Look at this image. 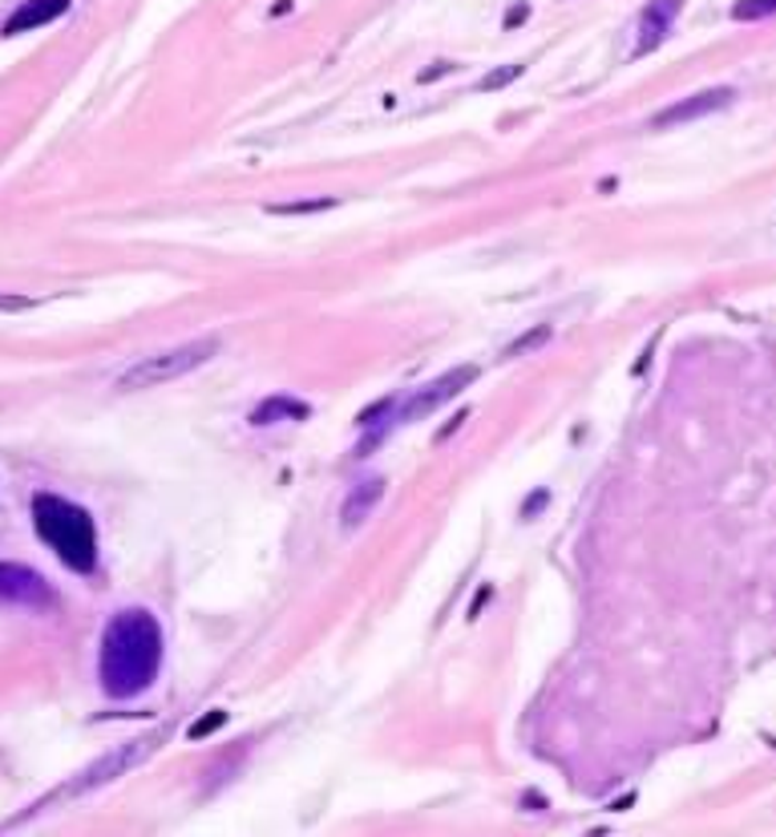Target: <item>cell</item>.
<instances>
[{
	"label": "cell",
	"mask_w": 776,
	"mask_h": 837,
	"mask_svg": "<svg viewBox=\"0 0 776 837\" xmlns=\"http://www.w3.org/2000/svg\"><path fill=\"white\" fill-rule=\"evenodd\" d=\"M33 527L69 571L90 574L98 566V527H93L90 510H81L78 502L58 498V493H37Z\"/></svg>",
	"instance_id": "obj_2"
},
{
	"label": "cell",
	"mask_w": 776,
	"mask_h": 837,
	"mask_svg": "<svg viewBox=\"0 0 776 837\" xmlns=\"http://www.w3.org/2000/svg\"><path fill=\"white\" fill-rule=\"evenodd\" d=\"M162 667V627L146 608L118 611L105 623L102 652H98V680L110 700H134L154 688Z\"/></svg>",
	"instance_id": "obj_1"
},
{
	"label": "cell",
	"mask_w": 776,
	"mask_h": 837,
	"mask_svg": "<svg viewBox=\"0 0 776 837\" xmlns=\"http://www.w3.org/2000/svg\"><path fill=\"white\" fill-rule=\"evenodd\" d=\"M0 603L9 608H29V611H49L58 603L53 586L21 562H0Z\"/></svg>",
	"instance_id": "obj_4"
},
{
	"label": "cell",
	"mask_w": 776,
	"mask_h": 837,
	"mask_svg": "<svg viewBox=\"0 0 776 837\" xmlns=\"http://www.w3.org/2000/svg\"><path fill=\"white\" fill-rule=\"evenodd\" d=\"M336 207V198H312V203H275L272 215H312V211Z\"/></svg>",
	"instance_id": "obj_14"
},
{
	"label": "cell",
	"mask_w": 776,
	"mask_h": 837,
	"mask_svg": "<svg viewBox=\"0 0 776 837\" xmlns=\"http://www.w3.org/2000/svg\"><path fill=\"white\" fill-rule=\"evenodd\" d=\"M768 12H776V0H741V4L732 9V17H736V21H760Z\"/></svg>",
	"instance_id": "obj_13"
},
{
	"label": "cell",
	"mask_w": 776,
	"mask_h": 837,
	"mask_svg": "<svg viewBox=\"0 0 776 837\" xmlns=\"http://www.w3.org/2000/svg\"><path fill=\"white\" fill-rule=\"evenodd\" d=\"M550 340V324H538V328H530L525 336H518L514 345L506 348V356L514 360V356H525V353H534V348H542Z\"/></svg>",
	"instance_id": "obj_12"
},
{
	"label": "cell",
	"mask_w": 776,
	"mask_h": 837,
	"mask_svg": "<svg viewBox=\"0 0 776 837\" xmlns=\"http://www.w3.org/2000/svg\"><path fill=\"white\" fill-rule=\"evenodd\" d=\"M525 17H530V9H525V4H522V9H510V17H506V24H518V21H525Z\"/></svg>",
	"instance_id": "obj_19"
},
{
	"label": "cell",
	"mask_w": 776,
	"mask_h": 837,
	"mask_svg": "<svg viewBox=\"0 0 776 837\" xmlns=\"http://www.w3.org/2000/svg\"><path fill=\"white\" fill-rule=\"evenodd\" d=\"M547 502H550V493H547V490H538L534 498H530V502H525V510H522V514H525V518H534L538 510H542V506H547Z\"/></svg>",
	"instance_id": "obj_17"
},
{
	"label": "cell",
	"mask_w": 776,
	"mask_h": 837,
	"mask_svg": "<svg viewBox=\"0 0 776 837\" xmlns=\"http://www.w3.org/2000/svg\"><path fill=\"white\" fill-rule=\"evenodd\" d=\"M159 745V736H146V741H134V745L118 748V753H110L105 761H98L93 768H85L81 773V780L73 785V789H93V785H105V780H114L118 773H126V768H134L137 761L146 757L150 748Z\"/></svg>",
	"instance_id": "obj_7"
},
{
	"label": "cell",
	"mask_w": 776,
	"mask_h": 837,
	"mask_svg": "<svg viewBox=\"0 0 776 837\" xmlns=\"http://www.w3.org/2000/svg\"><path fill=\"white\" fill-rule=\"evenodd\" d=\"M522 70H525V65H502V70H493L490 78L481 81V90H486V93L502 90V85H510L514 78H522Z\"/></svg>",
	"instance_id": "obj_16"
},
{
	"label": "cell",
	"mask_w": 776,
	"mask_h": 837,
	"mask_svg": "<svg viewBox=\"0 0 776 837\" xmlns=\"http://www.w3.org/2000/svg\"><path fill=\"white\" fill-rule=\"evenodd\" d=\"M0 308H29V299H0Z\"/></svg>",
	"instance_id": "obj_20"
},
{
	"label": "cell",
	"mask_w": 776,
	"mask_h": 837,
	"mask_svg": "<svg viewBox=\"0 0 776 837\" xmlns=\"http://www.w3.org/2000/svg\"><path fill=\"white\" fill-rule=\"evenodd\" d=\"M215 353H218L215 336L186 340V345L171 348V353H154V356H146V360H137L134 368H126V372L118 377V389L122 392L159 389V385H166V380H178V377H186V372H194V368H203Z\"/></svg>",
	"instance_id": "obj_3"
},
{
	"label": "cell",
	"mask_w": 776,
	"mask_h": 837,
	"mask_svg": "<svg viewBox=\"0 0 776 837\" xmlns=\"http://www.w3.org/2000/svg\"><path fill=\"white\" fill-rule=\"evenodd\" d=\"M69 4H73V0H24L21 9L4 21V37H21V33H33V29H45V24H53L58 17H65Z\"/></svg>",
	"instance_id": "obj_9"
},
{
	"label": "cell",
	"mask_w": 776,
	"mask_h": 837,
	"mask_svg": "<svg viewBox=\"0 0 776 837\" xmlns=\"http://www.w3.org/2000/svg\"><path fill=\"white\" fill-rule=\"evenodd\" d=\"M380 498H385V478H368V482L356 486V490L344 498V510H340L344 530H353V527H360V522H368V514L377 510Z\"/></svg>",
	"instance_id": "obj_10"
},
{
	"label": "cell",
	"mask_w": 776,
	"mask_h": 837,
	"mask_svg": "<svg viewBox=\"0 0 776 837\" xmlns=\"http://www.w3.org/2000/svg\"><path fill=\"white\" fill-rule=\"evenodd\" d=\"M223 724H227V712H223V708L206 712L203 721H194V724H191V741H206V736L215 733V728H223Z\"/></svg>",
	"instance_id": "obj_15"
},
{
	"label": "cell",
	"mask_w": 776,
	"mask_h": 837,
	"mask_svg": "<svg viewBox=\"0 0 776 837\" xmlns=\"http://www.w3.org/2000/svg\"><path fill=\"white\" fill-rule=\"evenodd\" d=\"M680 9H684V0H651L647 12H643L640 21V45H635V53H651V49H660L663 41H667V33H672L675 17H680Z\"/></svg>",
	"instance_id": "obj_8"
},
{
	"label": "cell",
	"mask_w": 776,
	"mask_h": 837,
	"mask_svg": "<svg viewBox=\"0 0 776 837\" xmlns=\"http://www.w3.org/2000/svg\"><path fill=\"white\" fill-rule=\"evenodd\" d=\"M732 98H736V90H728V85H716V90H700V93H692V98H684V102H675V105H667V110H660L651 126H655V130L687 126V122H696V118L724 110Z\"/></svg>",
	"instance_id": "obj_6"
},
{
	"label": "cell",
	"mask_w": 776,
	"mask_h": 837,
	"mask_svg": "<svg viewBox=\"0 0 776 837\" xmlns=\"http://www.w3.org/2000/svg\"><path fill=\"white\" fill-rule=\"evenodd\" d=\"M490 595H493V586H481V591H478V599H473V608H469V620H478L481 603H490Z\"/></svg>",
	"instance_id": "obj_18"
},
{
	"label": "cell",
	"mask_w": 776,
	"mask_h": 837,
	"mask_svg": "<svg viewBox=\"0 0 776 837\" xmlns=\"http://www.w3.org/2000/svg\"><path fill=\"white\" fill-rule=\"evenodd\" d=\"M473 380H478V365H461V368H453V372H446V377H437L433 385H425L417 397H409V401L400 405L397 421H417V417L437 414L446 401H453L457 392H466Z\"/></svg>",
	"instance_id": "obj_5"
},
{
	"label": "cell",
	"mask_w": 776,
	"mask_h": 837,
	"mask_svg": "<svg viewBox=\"0 0 776 837\" xmlns=\"http://www.w3.org/2000/svg\"><path fill=\"white\" fill-rule=\"evenodd\" d=\"M312 409L304 401H292V397H267L263 405L252 409V425H275V421H304Z\"/></svg>",
	"instance_id": "obj_11"
}]
</instances>
